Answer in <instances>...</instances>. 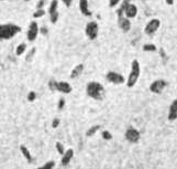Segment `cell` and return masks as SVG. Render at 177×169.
Wrapping results in <instances>:
<instances>
[{
  "label": "cell",
  "instance_id": "1",
  "mask_svg": "<svg viewBox=\"0 0 177 169\" xmlns=\"http://www.w3.org/2000/svg\"><path fill=\"white\" fill-rule=\"evenodd\" d=\"M86 94L93 100L101 101V100H103V97H105L106 91L101 83L91 81V82H89L88 84L86 85Z\"/></svg>",
  "mask_w": 177,
  "mask_h": 169
},
{
  "label": "cell",
  "instance_id": "2",
  "mask_svg": "<svg viewBox=\"0 0 177 169\" xmlns=\"http://www.w3.org/2000/svg\"><path fill=\"white\" fill-rule=\"evenodd\" d=\"M21 31V28L13 23L0 24V41L12 39L16 34Z\"/></svg>",
  "mask_w": 177,
  "mask_h": 169
},
{
  "label": "cell",
  "instance_id": "3",
  "mask_svg": "<svg viewBox=\"0 0 177 169\" xmlns=\"http://www.w3.org/2000/svg\"><path fill=\"white\" fill-rule=\"evenodd\" d=\"M140 74H141L140 63H139L137 60H133L132 63H131V70H130V73H129L128 80L126 81L127 86H128L129 89H132V87L136 84L137 80L140 78Z\"/></svg>",
  "mask_w": 177,
  "mask_h": 169
},
{
  "label": "cell",
  "instance_id": "4",
  "mask_svg": "<svg viewBox=\"0 0 177 169\" xmlns=\"http://www.w3.org/2000/svg\"><path fill=\"white\" fill-rule=\"evenodd\" d=\"M98 32H99V27L96 21H90L86 24L85 33L89 40H96L98 38Z\"/></svg>",
  "mask_w": 177,
  "mask_h": 169
},
{
  "label": "cell",
  "instance_id": "5",
  "mask_svg": "<svg viewBox=\"0 0 177 169\" xmlns=\"http://www.w3.org/2000/svg\"><path fill=\"white\" fill-rule=\"evenodd\" d=\"M39 32H40V28H39V24L35 20L30 22L28 28V32H26V39L30 42H33V41L36 40L37 35H39Z\"/></svg>",
  "mask_w": 177,
  "mask_h": 169
},
{
  "label": "cell",
  "instance_id": "6",
  "mask_svg": "<svg viewBox=\"0 0 177 169\" xmlns=\"http://www.w3.org/2000/svg\"><path fill=\"white\" fill-rule=\"evenodd\" d=\"M106 79L109 81L110 83L112 84H116V85H120V84H123L126 82V79L122 74L118 72H114V71H109L106 75Z\"/></svg>",
  "mask_w": 177,
  "mask_h": 169
},
{
  "label": "cell",
  "instance_id": "7",
  "mask_svg": "<svg viewBox=\"0 0 177 169\" xmlns=\"http://www.w3.org/2000/svg\"><path fill=\"white\" fill-rule=\"evenodd\" d=\"M160 27H161V21H160L159 19H156V18L151 19V20L146 23V26L144 27L145 34H147V35L154 34V33L160 29Z\"/></svg>",
  "mask_w": 177,
  "mask_h": 169
},
{
  "label": "cell",
  "instance_id": "8",
  "mask_svg": "<svg viewBox=\"0 0 177 169\" xmlns=\"http://www.w3.org/2000/svg\"><path fill=\"white\" fill-rule=\"evenodd\" d=\"M167 85H168V83L166 82L165 80H163V79L155 80L151 85H150V91L154 94H161Z\"/></svg>",
  "mask_w": 177,
  "mask_h": 169
},
{
  "label": "cell",
  "instance_id": "9",
  "mask_svg": "<svg viewBox=\"0 0 177 169\" xmlns=\"http://www.w3.org/2000/svg\"><path fill=\"white\" fill-rule=\"evenodd\" d=\"M126 139L130 143H137L141 138V134L140 131H137L136 128H133V127H130L126 131Z\"/></svg>",
  "mask_w": 177,
  "mask_h": 169
},
{
  "label": "cell",
  "instance_id": "10",
  "mask_svg": "<svg viewBox=\"0 0 177 169\" xmlns=\"http://www.w3.org/2000/svg\"><path fill=\"white\" fill-rule=\"evenodd\" d=\"M55 90L58 92H61L63 94H69L72 92V86L68 82H56V85H55Z\"/></svg>",
  "mask_w": 177,
  "mask_h": 169
},
{
  "label": "cell",
  "instance_id": "11",
  "mask_svg": "<svg viewBox=\"0 0 177 169\" xmlns=\"http://www.w3.org/2000/svg\"><path fill=\"white\" fill-rule=\"evenodd\" d=\"M118 22H119L120 29H121L124 33L129 32V31L131 30V21H130V19H128L126 16L120 17L119 21H118Z\"/></svg>",
  "mask_w": 177,
  "mask_h": 169
},
{
  "label": "cell",
  "instance_id": "12",
  "mask_svg": "<svg viewBox=\"0 0 177 169\" xmlns=\"http://www.w3.org/2000/svg\"><path fill=\"white\" fill-rule=\"evenodd\" d=\"M78 6H79V11L82 12L83 16H85V17L91 16V11H90V9H89L88 0H79Z\"/></svg>",
  "mask_w": 177,
  "mask_h": 169
},
{
  "label": "cell",
  "instance_id": "13",
  "mask_svg": "<svg viewBox=\"0 0 177 169\" xmlns=\"http://www.w3.org/2000/svg\"><path fill=\"white\" fill-rule=\"evenodd\" d=\"M73 157H74V150L70 149V148L65 150V153L62 155V159H61L62 166H67V165L72 161Z\"/></svg>",
  "mask_w": 177,
  "mask_h": 169
},
{
  "label": "cell",
  "instance_id": "14",
  "mask_svg": "<svg viewBox=\"0 0 177 169\" xmlns=\"http://www.w3.org/2000/svg\"><path fill=\"white\" fill-rule=\"evenodd\" d=\"M124 16L128 19H133L137 16V7L134 3H130L124 10Z\"/></svg>",
  "mask_w": 177,
  "mask_h": 169
},
{
  "label": "cell",
  "instance_id": "15",
  "mask_svg": "<svg viewBox=\"0 0 177 169\" xmlns=\"http://www.w3.org/2000/svg\"><path fill=\"white\" fill-rule=\"evenodd\" d=\"M83 71H84V64H83V63L77 64V65L72 70V72H70L69 78L73 79V80H74V79H77L78 76H80V75H82Z\"/></svg>",
  "mask_w": 177,
  "mask_h": 169
},
{
  "label": "cell",
  "instance_id": "16",
  "mask_svg": "<svg viewBox=\"0 0 177 169\" xmlns=\"http://www.w3.org/2000/svg\"><path fill=\"white\" fill-rule=\"evenodd\" d=\"M20 151H21L22 155L24 156V158H26V159L28 160V162L32 164V162H33V157H32V155H31L30 151H29L28 148H26V146L21 145V146H20Z\"/></svg>",
  "mask_w": 177,
  "mask_h": 169
},
{
  "label": "cell",
  "instance_id": "17",
  "mask_svg": "<svg viewBox=\"0 0 177 169\" xmlns=\"http://www.w3.org/2000/svg\"><path fill=\"white\" fill-rule=\"evenodd\" d=\"M130 3H131V0H122L121 6H120V8L118 9V11H117L118 18H120V17H123V16H124V10H126V8L128 7V6L130 5Z\"/></svg>",
  "mask_w": 177,
  "mask_h": 169
},
{
  "label": "cell",
  "instance_id": "18",
  "mask_svg": "<svg viewBox=\"0 0 177 169\" xmlns=\"http://www.w3.org/2000/svg\"><path fill=\"white\" fill-rule=\"evenodd\" d=\"M57 8H58V0H52L49 7V13L53 14L55 12H57Z\"/></svg>",
  "mask_w": 177,
  "mask_h": 169
},
{
  "label": "cell",
  "instance_id": "19",
  "mask_svg": "<svg viewBox=\"0 0 177 169\" xmlns=\"http://www.w3.org/2000/svg\"><path fill=\"white\" fill-rule=\"evenodd\" d=\"M100 129V125H93V126H91L90 128L88 129V131H86V136L87 137H90V136H93V135L97 133L98 131Z\"/></svg>",
  "mask_w": 177,
  "mask_h": 169
},
{
  "label": "cell",
  "instance_id": "20",
  "mask_svg": "<svg viewBox=\"0 0 177 169\" xmlns=\"http://www.w3.org/2000/svg\"><path fill=\"white\" fill-rule=\"evenodd\" d=\"M26 43H24V42L20 43V44L16 48V54H17V55H22V54L26 52Z\"/></svg>",
  "mask_w": 177,
  "mask_h": 169
},
{
  "label": "cell",
  "instance_id": "21",
  "mask_svg": "<svg viewBox=\"0 0 177 169\" xmlns=\"http://www.w3.org/2000/svg\"><path fill=\"white\" fill-rule=\"evenodd\" d=\"M157 50L155 44H152V43H146V44L143 45V51L144 52H155Z\"/></svg>",
  "mask_w": 177,
  "mask_h": 169
},
{
  "label": "cell",
  "instance_id": "22",
  "mask_svg": "<svg viewBox=\"0 0 177 169\" xmlns=\"http://www.w3.org/2000/svg\"><path fill=\"white\" fill-rule=\"evenodd\" d=\"M54 167H55V162L54 161H47V162H45L43 166L37 167V168H35V169H54Z\"/></svg>",
  "mask_w": 177,
  "mask_h": 169
},
{
  "label": "cell",
  "instance_id": "23",
  "mask_svg": "<svg viewBox=\"0 0 177 169\" xmlns=\"http://www.w3.org/2000/svg\"><path fill=\"white\" fill-rule=\"evenodd\" d=\"M44 14H45V10L44 9H36L34 12H33V18H34V19L42 18Z\"/></svg>",
  "mask_w": 177,
  "mask_h": 169
},
{
  "label": "cell",
  "instance_id": "24",
  "mask_svg": "<svg viewBox=\"0 0 177 169\" xmlns=\"http://www.w3.org/2000/svg\"><path fill=\"white\" fill-rule=\"evenodd\" d=\"M55 146H56V149H57V151H58L60 155H63V154L65 153V148H64V145L61 143V141H57Z\"/></svg>",
  "mask_w": 177,
  "mask_h": 169
},
{
  "label": "cell",
  "instance_id": "25",
  "mask_svg": "<svg viewBox=\"0 0 177 169\" xmlns=\"http://www.w3.org/2000/svg\"><path fill=\"white\" fill-rule=\"evenodd\" d=\"M101 136H103V138L105 139V141H111V139H112L111 133H110V131H103V133H101Z\"/></svg>",
  "mask_w": 177,
  "mask_h": 169
},
{
  "label": "cell",
  "instance_id": "26",
  "mask_svg": "<svg viewBox=\"0 0 177 169\" xmlns=\"http://www.w3.org/2000/svg\"><path fill=\"white\" fill-rule=\"evenodd\" d=\"M28 101L29 102H34L35 100H36V92H34V91H31V92H29V94H28Z\"/></svg>",
  "mask_w": 177,
  "mask_h": 169
},
{
  "label": "cell",
  "instance_id": "27",
  "mask_svg": "<svg viewBox=\"0 0 177 169\" xmlns=\"http://www.w3.org/2000/svg\"><path fill=\"white\" fill-rule=\"evenodd\" d=\"M168 113H177V99L173 101V103L170 106V112Z\"/></svg>",
  "mask_w": 177,
  "mask_h": 169
},
{
  "label": "cell",
  "instance_id": "28",
  "mask_svg": "<svg viewBox=\"0 0 177 169\" xmlns=\"http://www.w3.org/2000/svg\"><path fill=\"white\" fill-rule=\"evenodd\" d=\"M58 17H60V14H58V11H57V12H55V13H53V14H50V20H51L52 23L55 24L56 22H57Z\"/></svg>",
  "mask_w": 177,
  "mask_h": 169
},
{
  "label": "cell",
  "instance_id": "29",
  "mask_svg": "<svg viewBox=\"0 0 177 169\" xmlns=\"http://www.w3.org/2000/svg\"><path fill=\"white\" fill-rule=\"evenodd\" d=\"M65 106V99L64 97H61V99L58 100V103H57V108L58 110H62Z\"/></svg>",
  "mask_w": 177,
  "mask_h": 169
},
{
  "label": "cell",
  "instance_id": "30",
  "mask_svg": "<svg viewBox=\"0 0 177 169\" xmlns=\"http://www.w3.org/2000/svg\"><path fill=\"white\" fill-rule=\"evenodd\" d=\"M35 51H36V49H35V48H32V49H31V51H30V53H29V55H26V61L30 62L31 60H32V58L34 56Z\"/></svg>",
  "mask_w": 177,
  "mask_h": 169
},
{
  "label": "cell",
  "instance_id": "31",
  "mask_svg": "<svg viewBox=\"0 0 177 169\" xmlns=\"http://www.w3.org/2000/svg\"><path fill=\"white\" fill-rule=\"evenodd\" d=\"M122 0H109V7L110 8H114L116 6H118Z\"/></svg>",
  "mask_w": 177,
  "mask_h": 169
},
{
  "label": "cell",
  "instance_id": "32",
  "mask_svg": "<svg viewBox=\"0 0 177 169\" xmlns=\"http://www.w3.org/2000/svg\"><path fill=\"white\" fill-rule=\"evenodd\" d=\"M46 3V0H39V3L36 5V9H43Z\"/></svg>",
  "mask_w": 177,
  "mask_h": 169
},
{
  "label": "cell",
  "instance_id": "33",
  "mask_svg": "<svg viewBox=\"0 0 177 169\" xmlns=\"http://www.w3.org/2000/svg\"><path fill=\"white\" fill-rule=\"evenodd\" d=\"M168 120L173 122V120H177V113H168Z\"/></svg>",
  "mask_w": 177,
  "mask_h": 169
},
{
  "label": "cell",
  "instance_id": "34",
  "mask_svg": "<svg viewBox=\"0 0 177 169\" xmlns=\"http://www.w3.org/2000/svg\"><path fill=\"white\" fill-rule=\"evenodd\" d=\"M56 82H57V81H55V80H50V82H49V87H50V90H51V91H54V90H55Z\"/></svg>",
  "mask_w": 177,
  "mask_h": 169
},
{
  "label": "cell",
  "instance_id": "35",
  "mask_svg": "<svg viewBox=\"0 0 177 169\" xmlns=\"http://www.w3.org/2000/svg\"><path fill=\"white\" fill-rule=\"evenodd\" d=\"M60 123H61V120H60V118H54L53 120V123H52V127L53 128H56V127L60 125Z\"/></svg>",
  "mask_w": 177,
  "mask_h": 169
},
{
  "label": "cell",
  "instance_id": "36",
  "mask_svg": "<svg viewBox=\"0 0 177 169\" xmlns=\"http://www.w3.org/2000/svg\"><path fill=\"white\" fill-rule=\"evenodd\" d=\"M62 3H63L66 7H70L73 3V0H62Z\"/></svg>",
  "mask_w": 177,
  "mask_h": 169
},
{
  "label": "cell",
  "instance_id": "37",
  "mask_svg": "<svg viewBox=\"0 0 177 169\" xmlns=\"http://www.w3.org/2000/svg\"><path fill=\"white\" fill-rule=\"evenodd\" d=\"M165 3H166V5H168V6H173L174 5V0H165Z\"/></svg>",
  "mask_w": 177,
  "mask_h": 169
},
{
  "label": "cell",
  "instance_id": "38",
  "mask_svg": "<svg viewBox=\"0 0 177 169\" xmlns=\"http://www.w3.org/2000/svg\"><path fill=\"white\" fill-rule=\"evenodd\" d=\"M41 32H42V34H46V33L47 32H49V31H47V29L46 28H42V29H41Z\"/></svg>",
  "mask_w": 177,
  "mask_h": 169
},
{
  "label": "cell",
  "instance_id": "39",
  "mask_svg": "<svg viewBox=\"0 0 177 169\" xmlns=\"http://www.w3.org/2000/svg\"><path fill=\"white\" fill-rule=\"evenodd\" d=\"M24 1H30V0H24Z\"/></svg>",
  "mask_w": 177,
  "mask_h": 169
},
{
  "label": "cell",
  "instance_id": "40",
  "mask_svg": "<svg viewBox=\"0 0 177 169\" xmlns=\"http://www.w3.org/2000/svg\"><path fill=\"white\" fill-rule=\"evenodd\" d=\"M0 64H1V60H0Z\"/></svg>",
  "mask_w": 177,
  "mask_h": 169
},
{
  "label": "cell",
  "instance_id": "41",
  "mask_svg": "<svg viewBox=\"0 0 177 169\" xmlns=\"http://www.w3.org/2000/svg\"><path fill=\"white\" fill-rule=\"evenodd\" d=\"M1 1H3V0H1Z\"/></svg>",
  "mask_w": 177,
  "mask_h": 169
}]
</instances>
